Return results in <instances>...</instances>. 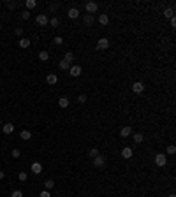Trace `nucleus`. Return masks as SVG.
<instances>
[{
	"instance_id": "34",
	"label": "nucleus",
	"mask_w": 176,
	"mask_h": 197,
	"mask_svg": "<svg viewBox=\"0 0 176 197\" xmlns=\"http://www.w3.org/2000/svg\"><path fill=\"white\" fill-rule=\"evenodd\" d=\"M39 197H51V194H49V190H43Z\"/></svg>"
},
{
	"instance_id": "16",
	"label": "nucleus",
	"mask_w": 176,
	"mask_h": 197,
	"mask_svg": "<svg viewBox=\"0 0 176 197\" xmlns=\"http://www.w3.org/2000/svg\"><path fill=\"white\" fill-rule=\"evenodd\" d=\"M162 14H164L165 18H169V19H171V18H174V9H173V7H167V9H164V13H162Z\"/></svg>"
},
{
	"instance_id": "42",
	"label": "nucleus",
	"mask_w": 176,
	"mask_h": 197,
	"mask_svg": "<svg viewBox=\"0 0 176 197\" xmlns=\"http://www.w3.org/2000/svg\"><path fill=\"white\" fill-rule=\"evenodd\" d=\"M0 30H2V25H0Z\"/></svg>"
},
{
	"instance_id": "39",
	"label": "nucleus",
	"mask_w": 176,
	"mask_h": 197,
	"mask_svg": "<svg viewBox=\"0 0 176 197\" xmlns=\"http://www.w3.org/2000/svg\"><path fill=\"white\" fill-rule=\"evenodd\" d=\"M4 176H5V172H4V171H0V180H4Z\"/></svg>"
},
{
	"instance_id": "25",
	"label": "nucleus",
	"mask_w": 176,
	"mask_h": 197,
	"mask_svg": "<svg viewBox=\"0 0 176 197\" xmlns=\"http://www.w3.org/2000/svg\"><path fill=\"white\" fill-rule=\"evenodd\" d=\"M165 153H167V155H174L176 153V146H174V144H169L167 150H165Z\"/></svg>"
},
{
	"instance_id": "9",
	"label": "nucleus",
	"mask_w": 176,
	"mask_h": 197,
	"mask_svg": "<svg viewBox=\"0 0 176 197\" xmlns=\"http://www.w3.org/2000/svg\"><path fill=\"white\" fill-rule=\"evenodd\" d=\"M132 153H134V151H132V148H129V146H125V148H123V150H122V157H123V159H125V160H129V159L132 157Z\"/></svg>"
},
{
	"instance_id": "21",
	"label": "nucleus",
	"mask_w": 176,
	"mask_h": 197,
	"mask_svg": "<svg viewBox=\"0 0 176 197\" xmlns=\"http://www.w3.org/2000/svg\"><path fill=\"white\" fill-rule=\"evenodd\" d=\"M53 186H55V181H53V180H46V181H44V190H51Z\"/></svg>"
},
{
	"instance_id": "2",
	"label": "nucleus",
	"mask_w": 176,
	"mask_h": 197,
	"mask_svg": "<svg viewBox=\"0 0 176 197\" xmlns=\"http://www.w3.org/2000/svg\"><path fill=\"white\" fill-rule=\"evenodd\" d=\"M94 165H95V167H99V169L106 167V157H104V155H97V157L94 159Z\"/></svg>"
},
{
	"instance_id": "24",
	"label": "nucleus",
	"mask_w": 176,
	"mask_h": 197,
	"mask_svg": "<svg viewBox=\"0 0 176 197\" xmlns=\"http://www.w3.org/2000/svg\"><path fill=\"white\" fill-rule=\"evenodd\" d=\"M49 58V55H48V51H41V53H39V60L41 62H46Z\"/></svg>"
},
{
	"instance_id": "7",
	"label": "nucleus",
	"mask_w": 176,
	"mask_h": 197,
	"mask_svg": "<svg viewBox=\"0 0 176 197\" xmlns=\"http://www.w3.org/2000/svg\"><path fill=\"white\" fill-rule=\"evenodd\" d=\"M35 21H37V25H39V27H46L49 19H48V16H46V14H39V16L35 18Z\"/></svg>"
},
{
	"instance_id": "41",
	"label": "nucleus",
	"mask_w": 176,
	"mask_h": 197,
	"mask_svg": "<svg viewBox=\"0 0 176 197\" xmlns=\"http://www.w3.org/2000/svg\"><path fill=\"white\" fill-rule=\"evenodd\" d=\"M0 125H2V120H0Z\"/></svg>"
},
{
	"instance_id": "14",
	"label": "nucleus",
	"mask_w": 176,
	"mask_h": 197,
	"mask_svg": "<svg viewBox=\"0 0 176 197\" xmlns=\"http://www.w3.org/2000/svg\"><path fill=\"white\" fill-rule=\"evenodd\" d=\"M69 104H70V102H69V99H67V97H60V100H58V106H60L62 109L69 107Z\"/></svg>"
},
{
	"instance_id": "13",
	"label": "nucleus",
	"mask_w": 176,
	"mask_h": 197,
	"mask_svg": "<svg viewBox=\"0 0 176 197\" xmlns=\"http://www.w3.org/2000/svg\"><path fill=\"white\" fill-rule=\"evenodd\" d=\"M2 130H4V134H13L14 132V125H13V123H5V125H2Z\"/></svg>"
},
{
	"instance_id": "18",
	"label": "nucleus",
	"mask_w": 176,
	"mask_h": 197,
	"mask_svg": "<svg viewBox=\"0 0 176 197\" xmlns=\"http://www.w3.org/2000/svg\"><path fill=\"white\" fill-rule=\"evenodd\" d=\"M99 23H100V25H108V23H109V16H108V14H100V16H99Z\"/></svg>"
},
{
	"instance_id": "1",
	"label": "nucleus",
	"mask_w": 176,
	"mask_h": 197,
	"mask_svg": "<svg viewBox=\"0 0 176 197\" xmlns=\"http://www.w3.org/2000/svg\"><path fill=\"white\" fill-rule=\"evenodd\" d=\"M165 164H167V155L165 153L155 155V165H157V167H165Z\"/></svg>"
},
{
	"instance_id": "6",
	"label": "nucleus",
	"mask_w": 176,
	"mask_h": 197,
	"mask_svg": "<svg viewBox=\"0 0 176 197\" xmlns=\"http://www.w3.org/2000/svg\"><path fill=\"white\" fill-rule=\"evenodd\" d=\"M132 92H134V93H143V92H144V83L136 81V83L132 85Z\"/></svg>"
},
{
	"instance_id": "19",
	"label": "nucleus",
	"mask_w": 176,
	"mask_h": 197,
	"mask_svg": "<svg viewBox=\"0 0 176 197\" xmlns=\"http://www.w3.org/2000/svg\"><path fill=\"white\" fill-rule=\"evenodd\" d=\"M19 48H28L30 46V39H27V37H23V39H19Z\"/></svg>"
},
{
	"instance_id": "37",
	"label": "nucleus",
	"mask_w": 176,
	"mask_h": 197,
	"mask_svg": "<svg viewBox=\"0 0 176 197\" xmlns=\"http://www.w3.org/2000/svg\"><path fill=\"white\" fill-rule=\"evenodd\" d=\"M171 27H173V28L176 27V18H171Z\"/></svg>"
},
{
	"instance_id": "28",
	"label": "nucleus",
	"mask_w": 176,
	"mask_h": 197,
	"mask_svg": "<svg viewBox=\"0 0 176 197\" xmlns=\"http://www.w3.org/2000/svg\"><path fill=\"white\" fill-rule=\"evenodd\" d=\"M11 157H13V159H19V157H21V151H19L18 148H14V150L11 151Z\"/></svg>"
},
{
	"instance_id": "26",
	"label": "nucleus",
	"mask_w": 176,
	"mask_h": 197,
	"mask_svg": "<svg viewBox=\"0 0 176 197\" xmlns=\"http://www.w3.org/2000/svg\"><path fill=\"white\" fill-rule=\"evenodd\" d=\"M25 5H27V9H34V7L37 5V2H35V0H27Z\"/></svg>"
},
{
	"instance_id": "5",
	"label": "nucleus",
	"mask_w": 176,
	"mask_h": 197,
	"mask_svg": "<svg viewBox=\"0 0 176 197\" xmlns=\"http://www.w3.org/2000/svg\"><path fill=\"white\" fill-rule=\"evenodd\" d=\"M69 74H70L72 78L81 76V67H79V65H70V67H69Z\"/></svg>"
},
{
	"instance_id": "17",
	"label": "nucleus",
	"mask_w": 176,
	"mask_h": 197,
	"mask_svg": "<svg viewBox=\"0 0 176 197\" xmlns=\"http://www.w3.org/2000/svg\"><path fill=\"white\" fill-rule=\"evenodd\" d=\"M19 137H21L23 141H28L30 137H32V132H30V130H21V134H19Z\"/></svg>"
},
{
	"instance_id": "30",
	"label": "nucleus",
	"mask_w": 176,
	"mask_h": 197,
	"mask_svg": "<svg viewBox=\"0 0 176 197\" xmlns=\"http://www.w3.org/2000/svg\"><path fill=\"white\" fill-rule=\"evenodd\" d=\"M18 180H19V181H27V180H28V174H27V172H19V174H18Z\"/></svg>"
},
{
	"instance_id": "10",
	"label": "nucleus",
	"mask_w": 176,
	"mask_h": 197,
	"mask_svg": "<svg viewBox=\"0 0 176 197\" xmlns=\"http://www.w3.org/2000/svg\"><path fill=\"white\" fill-rule=\"evenodd\" d=\"M132 134V127H122V130H120V136L125 139V137H129Z\"/></svg>"
},
{
	"instance_id": "23",
	"label": "nucleus",
	"mask_w": 176,
	"mask_h": 197,
	"mask_svg": "<svg viewBox=\"0 0 176 197\" xmlns=\"http://www.w3.org/2000/svg\"><path fill=\"white\" fill-rule=\"evenodd\" d=\"M48 23H49L51 27H53V28H56V27L60 25V19H58V18H51V19H49Z\"/></svg>"
},
{
	"instance_id": "3",
	"label": "nucleus",
	"mask_w": 176,
	"mask_h": 197,
	"mask_svg": "<svg viewBox=\"0 0 176 197\" xmlns=\"http://www.w3.org/2000/svg\"><path fill=\"white\" fill-rule=\"evenodd\" d=\"M85 9H86V13H88V14H94V13L99 11V4H97V2H86Z\"/></svg>"
},
{
	"instance_id": "11",
	"label": "nucleus",
	"mask_w": 176,
	"mask_h": 197,
	"mask_svg": "<svg viewBox=\"0 0 176 197\" xmlns=\"http://www.w3.org/2000/svg\"><path fill=\"white\" fill-rule=\"evenodd\" d=\"M56 81H58L56 74H48L46 76V83H48V85H56Z\"/></svg>"
},
{
	"instance_id": "20",
	"label": "nucleus",
	"mask_w": 176,
	"mask_h": 197,
	"mask_svg": "<svg viewBox=\"0 0 176 197\" xmlns=\"http://www.w3.org/2000/svg\"><path fill=\"white\" fill-rule=\"evenodd\" d=\"M132 139H134V143H136V144H139V143H143L144 137H143V134L137 132V134H134V136H132Z\"/></svg>"
},
{
	"instance_id": "33",
	"label": "nucleus",
	"mask_w": 176,
	"mask_h": 197,
	"mask_svg": "<svg viewBox=\"0 0 176 197\" xmlns=\"http://www.w3.org/2000/svg\"><path fill=\"white\" fill-rule=\"evenodd\" d=\"M11 197H23V192H21V190H14Z\"/></svg>"
},
{
	"instance_id": "8",
	"label": "nucleus",
	"mask_w": 176,
	"mask_h": 197,
	"mask_svg": "<svg viewBox=\"0 0 176 197\" xmlns=\"http://www.w3.org/2000/svg\"><path fill=\"white\" fill-rule=\"evenodd\" d=\"M67 16H69L70 19H76V18H79V9H78V7H70L69 11H67Z\"/></svg>"
},
{
	"instance_id": "12",
	"label": "nucleus",
	"mask_w": 176,
	"mask_h": 197,
	"mask_svg": "<svg viewBox=\"0 0 176 197\" xmlns=\"http://www.w3.org/2000/svg\"><path fill=\"white\" fill-rule=\"evenodd\" d=\"M30 169H32V172H34V174H41V172H43V165H41L39 162H34Z\"/></svg>"
},
{
	"instance_id": "36",
	"label": "nucleus",
	"mask_w": 176,
	"mask_h": 197,
	"mask_svg": "<svg viewBox=\"0 0 176 197\" xmlns=\"http://www.w3.org/2000/svg\"><path fill=\"white\" fill-rule=\"evenodd\" d=\"M7 7H9V9H11V11H13V9L16 7V4H14V2H7Z\"/></svg>"
},
{
	"instance_id": "27",
	"label": "nucleus",
	"mask_w": 176,
	"mask_h": 197,
	"mask_svg": "<svg viewBox=\"0 0 176 197\" xmlns=\"http://www.w3.org/2000/svg\"><path fill=\"white\" fill-rule=\"evenodd\" d=\"M58 67H60L62 70H69V67H70V65L67 64V62H65V60H62V62H60V64H58Z\"/></svg>"
},
{
	"instance_id": "31",
	"label": "nucleus",
	"mask_w": 176,
	"mask_h": 197,
	"mask_svg": "<svg viewBox=\"0 0 176 197\" xmlns=\"http://www.w3.org/2000/svg\"><path fill=\"white\" fill-rule=\"evenodd\" d=\"M78 102H79V104H85V102H86V95H85V93H81V95L78 97Z\"/></svg>"
},
{
	"instance_id": "29",
	"label": "nucleus",
	"mask_w": 176,
	"mask_h": 197,
	"mask_svg": "<svg viewBox=\"0 0 176 197\" xmlns=\"http://www.w3.org/2000/svg\"><path fill=\"white\" fill-rule=\"evenodd\" d=\"M88 155H90V157H92V159H95V157H97V155H100V153H99V150H97V148H92V150L88 151Z\"/></svg>"
},
{
	"instance_id": "22",
	"label": "nucleus",
	"mask_w": 176,
	"mask_h": 197,
	"mask_svg": "<svg viewBox=\"0 0 176 197\" xmlns=\"http://www.w3.org/2000/svg\"><path fill=\"white\" fill-rule=\"evenodd\" d=\"M64 60L67 62V64H69V65H72V62H74V55H72V53H65V56H64Z\"/></svg>"
},
{
	"instance_id": "15",
	"label": "nucleus",
	"mask_w": 176,
	"mask_h": 197,
	"mask_svg": "<svg viewBox=\"0 0 176 197\" xmlns=\"http://www.w3.org/2000/svg\"><path fill=\"white\" fill-rule=\"evenodd\" d=\"M83 21H85V25H86V27H92V25H94V21H95V19H94V14H86Z\"/></svg>"
},
{
	"instance_id": "35",
	"label": "nucleus",
	"mask_w": 176,
	"mask_h": 197,
	"mask_svg": "<svg viewBox=\"0 0 176 197\" xmlns=\"http://www.w3.org/2000/svg\"><path fill=\"white\" fill-rule=\"evenodd\" d=\"M21 18H23V19H28V18H30V11H23V13H21Z\"/></svg>"
},
{
	"instance_id": "4",
	"label": "nucleus",
	"mask_w": 176,
	"mask_h": 197,
	"mask_svg": "<svg viewBox=\"0 0 176 197\" xmlns=\"http://www.w3.org/2000/svg\"><path fill=\"white\" fill-rule=\"evenodd\" d=\"M108 48H109V39L100 37V39L97 40V49H108Z\"/></svg>"
},
{
	"instance_id": "40",
	"label": "nucleus",
	"mask_w": 176,
	"mask_h": 197,
	"mask_svg": "<svg viewBox=\"0 0 176 197\" xmlns=\"http://www.w3.org/2000/svg\"><path fill=\"white\" fill-rule=\"evenodd\" d=\"M169 197H176V195H174V194H171V195H169Z\"/></svg>"
},
{
	"instance_id": "38",
	"label": "nucleus",
	"mask_w": 176,
	"mask_h": 197,
	"mask_svg": "<svg viewBox=\"0 0 176 197\" xmlns=\"http://www.w3.org/2000/svg\"><path fill=\"white\" fill-rule=\"evenodd\" d=\"M16 34L18 35H23V28H16Z\"/></svg>"
},
{
	"instance_id": "32",
	"label": "nucleus",
	"mask_w": 176,
	"mask_h": 197,
	"mask_svg": "<svg viewBox=\"0 0 176 197\" xmlns=\"http://www.w3.org/2000/svg\"><path fill=\"white\" fill-rule=\"evenodd\" d=\"M53 42H55V44H58V46H60V44H62V42H64V39H62V37H60V35H56V37H55V39H53Z\"/></svg>"
}]
</instances>
